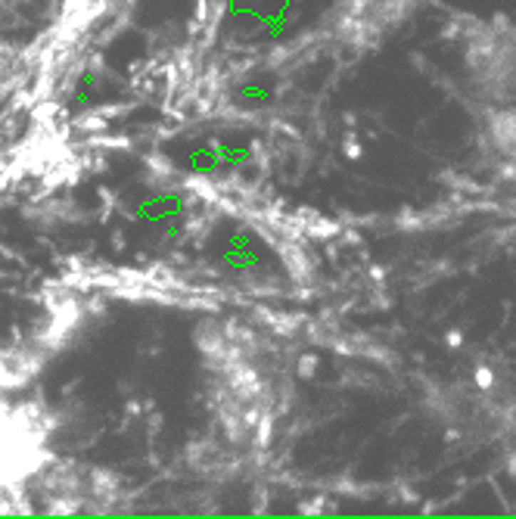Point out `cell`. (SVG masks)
Returning <instances> with one entry per match:
<instances>
[{"label": "cell", "mask_w": 516, "mask_h": 519, "mask_svg": "<svg viewBox=\"0 0 516 519\" xmlns=\"http://www.w3.org/2000/svg\"><path fill=\"white\" fill-rule=\"evenodd\" d=\"M473 379H476V386H479V389H492V386H495V370H492V367H485V364H483V367H476V373H473Z\"/></svg>", "instance_id": "obj_1"}, {"label": "cell", "mask_w": 516, "mask_h": 519, "mask_svg": "<svg viewBox=\"0 0 516 519\" xmlns=\"http://www.w3.org/2000/svg\"><path fill=\"white\" fill-rule=\"evenodd\" d=\"M460 342H463V336L458 333V330H454V333H448V345H451V348H458Z\"/></svg>", "instance_id": "obj_2"}, {"label": "cell", "mask_w": 516, "mask_h": 519, "mask_svg": "<svg viewBox=\"0 0 516 519\" xmlns=\"http://www.w3.org/2000/svg\"><path fill=\"white\" fill-rule=\"evenodd\" d=\"M507 470H510V473L516 476V457H513V461H510V463H507Z\"/></svg>", "instance_id": "obj_3"}]
</instances>
